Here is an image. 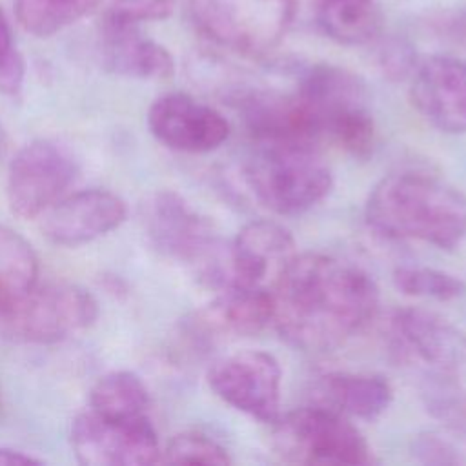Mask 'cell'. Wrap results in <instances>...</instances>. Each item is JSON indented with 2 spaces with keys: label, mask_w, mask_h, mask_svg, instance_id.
Wrapping results in <instances>:
<instances>
[{
  "label": "cell",
  "mask_w": 466,
  "mask_h": 466,
  "mask_svg": "<svg viewBox=\"0 0 466 466\" xmlns=\"http://www.w3.org/2000/svg\"><path fill=\"white\" fill-rule=\"evenodd\" d=\"M271 324L295 350L324 353L375 315L379 289L360 268L324 253L295 255L271 288Z\"/></svg>",
  "instance_id": "obj_1"
},
{
  "label": "cell",
  "mask_w": 466,
  "mask_h": 466,
  "mask_svg": "<svg viewBox=\"0 0 466 466\" xmlns=\"http://www.w3.org/2000/svg\"><path fill=\"white\" fill-rule=\"evenodd\" d=\"M368 226L388 238H411L441 249L466 237V197L450 182L419 171L379 180L364 206Z\"/></svg>",
  "instance_id": "obj_2"
},
{
  "label": "cell",
  "mask_w": 466,
  "mask_h": 466,
  "mask_svg": "<svg viewBox=\"0 0 466 466\" xmlns=\"http://www.w3.org/2000/svg\"><path fill=\"white\" fill-rule=\"evenodd\" d=\"M253 197L277 215H299L331 189L328 164L302 142H260L244 169Z\"/></svg>",
  "instance_id": "obj_3"
},
{
  "label": "cell",
  "mask_w": 466,
  "mask_h": 466,
  "mask_svg": "<svg viewBox=\"0 0 466 466\" xmlns=\"http://www.w3.org/2000/svg\"><path fill=\"white\" fill-rule=\"evenodd\" d=\"M297 0H189L198 31L213 44L246 56L273 51L286 36Z\"/></svg>",
  "instance_id": "obj_4"
},
{
  "label": "cell",
  "mask_w": 466,
  "mask_h": 466,
  "mask_svg": "<svg viewBox=\"0 0 466 466\" xmlns=\"http://www.w3.org/2000/svg\"><path fill=\"white\" fill-rule=\"evenodd\" d=\"M277 453L293 464L357 466L373 462L362 433L340 413L326 406H306L279 415L273 430Z\"/></svg>",
  "instance_id": "obj_5"
},
{
  "label": "cell",
  "mask_w": 466,
  "mask_h": 466,
  "mask_svg": "<svg viewBox=\"0 0 466 466\" xmlns=\"http://www.w3.org/2000/svg\"><path fill=\"white\" fill-rule=\"evenodd\" d=\"M98 317L96 299L67 282L35 284L0 317V329L18 342L53 344L86 328Z\"/></svg>",
  "instance_id": "obj_6"
},
{
  "label": "cell",
  "mask_w": 466,
  "mask_h": 466,
  "mask_svg": "<svg viewBox=\"0 0 466 466\" xmlns=\"http://www.w3.org/2000/svg\"><path fill=\"white\" fill-rule=\"evenodd\" d=\"M71 446L76 461L86 466H144L162 457L147 415L111 419L87 410L73 420Z\"/></svg>",
  "instance_id": "obj_7"
},
{
  "label": "cell",
  "mask_w": 466,
  "mask_h": 466,
  "mask_svg": "<svg viewBox=\"0 0 466 466\" xmlns=\"http://www.w3.org/2000/svg\"><path fill=\"white\" fill-rule=\"evenodd\" d=\"M75 175V162L60 146L33 140L22 146L9 162L7 204L20 218L42 217L66 195Z\"/></svg>",
  "instance_id": "obj_8"
},
{
  "label": "cell",
  "mask_w": 466,
  "mask_h": 466,
  "mask_svg": "<svg viewBox=\"0 0 466 466\" xmlns=\"http://www.w3.org/2000/svg\"><path fill=\"white\" fill-rule=\"evenodd\" d=\"M279 360L262 350H242L215 360L206 380L226 404L262 422H275L280 415Z\"/></svg>",
  "instance_id": "obj_9"
},
{
  "label": "cell",
  "mask_w": 466,
  "mask_h": 466,
  "mask_svg": "<svg viewBox=\"0 0 466 466\" xmlns=\"http://www.w3.org/2000/svg\"><path fill=\"white\" fill-rule=\"evenodd\" d=\"M144 226L153 246L180 262L217 269L218 238L209 220L200 217L180 195L158 191L144 204Z\"/></svg>",
  "instance_id": "obj_10"
},
{
  "label": "cell",
  "mask_w": 466,
  "mask_h": 466,
  "mask_svg": "<svg viewBox=\"0 0 466 466\" xmlns=\"http://www.w3.org/2000/svg\"><path fill=\"white\" fill-rule=\"evenodd\" d=\"M151 135L169 149L208 153L229 137V124L215 107L186 93H166L147 111Z\"/></svg>",
  "instance_id": "obj_11"
},
{
  "label": "cell",
  "mask_w": 466,
  "mask_h": 466,
  "mask_svg": "<svg viewBox=\"0 0 466 466\" xmlns=\"http://www.w3.org/2000/svg\"><path fill=\"white\" fill-rule=\"evenodd\" d=\"M295 240L279 222L258 218L246 224L228 251L224 286L269 289L295 257Z\"/></svg>",
  "instance_id": "obj_12"
},
{
  "label": "cell",
  "mask_w": 466,
  "mask_h": 466,
  "mask_svg": "<svg viewBox=\"0 0 466 466\" xmlns=\"http://www.w3.org/2000/svg\"><path fill=\"white\" fill-rule=\"evenodd\" d=\"M127 217L122 197L109 189L64 195L42 215L44 235L58 246H80L116 229Z\"/></svg>",
  "instance_id": "obj_13"
},
{
  "label": "cell",
  "mask_w": 466,
  "mask_h": 466,
  "mask_svg": "<svg viewBox=\"0 0 466 466\" xmlns=\"http://www.w3.org/2000/svg\"><path fill=\"white\" fill-rule=\"evenodd\" d=\"M411 102L437 129L466 131V62L435 55L417 64L411 75Z\"/></svg>",
  "instance_id": "obj_14"
},
{
  "label": "cell",
  "mask_w": 466,
  "mask_h": 466,
  "mask_svg": "<svg viewBox=\"0 0 466 466\" xmlns=\"http://www.w3.org/2000/svg\"><path fill=\"white\" fill-rule=\"evenodd\" d=\"M393 331L400 342L439 375L455 379L466 373V333L448 319L422 309L395 311Z\"/></svg>",
  "instance_id": "obj_15"
},
{
  "label": "cell",
  "mask_w": 466,
  "mask_h": 466,
  "mask_svg": "<svg viewBox=\"0 0 466 466\" xmlns=\"http://www.w3.org/2000/svg\"><path fill=\"white\" fill-rule=\"evenodd\" d=\"M100 51L106 67L116 75L142 80L171 76V53L138 29V22L116 9L109 11L100 27Z\"/></svg>",
  "instance_id": "obj_16"
},
{
  "label": "cell",
  "mask_w": 466,
  "mask_h": 466,
  "mask_svg": "<svg viewBox=\"0 0 466 466\" xmlns=\"http://www.w3.org/2000/svg\"><path fill=\"white\" fill-rule=\"evenodd\" d=\"M271 315L269 289L231 284L195 315L193 333L211 344L251 337L271 324Z\"/></svg>",
  "instance_id": "obj_17"
},
{
  "label": "cell",
  "mask_w": 466,
  "mask_h": 466,
  "mask_svg": "<svg viewBox=\"0 0 466 466\" xmlns=\"http://www.w3.org/2000/svg\"><path fill=\"white\" fill-rule=\"evenodd\" d=\"M313 399L344 417L373 420L391 404V384L375 373H324L317 377Z\"/></svg>",
  "instance_id": "obj_18"
},
{
  "label": "cell",
  "mask_w": 466,
  "mask_h": 466,
  "mask_svg": "<svg viewBox=\"0 0 466 466\" xmlns=\"http://www.w3.org/2000/svg\"><path fill=\"white\" fill-rule=\"evenodd\" d=\"M319 29L344 46L373 42L382 25L375 0H308Z\"/></svg>",
  "instance_id": "obj_19"
},
{
  "label": "cell",
  "mask_w": 466,
  "mask_h": 466,
  "mask_svg": "<svg viewBox=\"0 0 466 466\" xmlns=\"http://www.w3.org/2000/svg\"><path fill=\"white\" fill-rule=\"evenodd\" d=\"M36 279L38 258L33 246L0 224V317L36 284Z\"/></svg>",
  "instance_id": "obj_20"
},
{
  "label": "cell",
  "mask_w": 466,
  "mask_h": 466,
  "mask_svg": "<svg viewBox=\"0 0 466 466\" xmlns=\"http://www.w3.org/2000/svg\"><path fill=\"white\" fill-rule=\"evenodd\" d=\"M149 393L142 379L131 371H111L89 391V410L111 419L146 417Z\"/></svg>",
  "instance_id": "obj_21"
},
{
  "label": "cell",
  "mask_w": 466,
  "mask_h": 466,
  "mask_svg": "<svg viewBox=\"0 0 466 466\" xmlns=\"http://www.w3.org/2000/svg\"><path fill=\"white\" fill-rule=\"evenodd\" d=\"M100 0H15L20 25L35 36H51L82 20Z\"/></svg>",
  "instance_id": "obj_22"
},
{
  "label": "cell",
  "mask_w": 466,
  "mask_h": 466,
  "mask_svg": "<svg viewBox=\"0 0 466 466\" xmlns=\"http://www.w3.org/2000/svg\"><path fill=\"white\" fill-rule=\"evenodd\" d=\"M395 288L410 297H424L437 300H451L466 291L464 280L459 277L419 266H400L393 271Z\"/></svg>",
  "instance_id": "obj_23"
},
{
  "label": "cell",
  "mask_w": 466,
  "mask_h": 466,
  "mask_svg": "<svg viewBox=\"0 0 466 466\" xmlns=\"http://www.w3.org/2000/svg\"><path fill=\"white\" fill-rule=\"evenodd\" d=\"M160 462L167 464H229L231 459L215 439L198 433L184 431L169 439L162 450Z\"/></svg>",
  "instance_id": "obj_24"
},
{
  "label": "cell",
  "mask_w": 466,
  "mask_h": 466,
  "mask_svg": "<svg viewBox=\"0 0 466 466\" xmlns=\"http://www.w3.org/2000/svg\"><path fill=\"white\" fill-rule=\"evenodd\" d=\"M24 73V58L15 44L11 24L0 9V91L5 95H16L22 87Z\"/></svg>",
  "instance_id": "obj_25"
},
{
  "label": "cell",
  "mask_w": 466,
  "mask_h": 466,
  "mask_svg": "<svg viewBox=\"0 0 466 466\" xmlns=\"http://www.w3.org/2000/svg\"><path fill=\"white\" fill-rule=\"evenodd\" d=\"M430 410L442 419L453 431L466 437V395L457 391L450 382L439 384L428 391Z\"/></svg>",
  "instance_id": "obj_26"
},
{
  "label": "cell",
  "mask_w": 466,
  "mask_h": 466,
  "mask_svg": "<svg viewBox=\"0 0 466 466\" xmlns=\"http://www.w3.org/2000/svg\"><path fill=\"white\" fill-rule=\"evenodd\" d=\"M377 60L382 73L391 80H404L411 76L419 64L413 47L397 38H391L380 46Z\"/></svg>",
  "instance_id": "obj_27"
},
{
  "label": "cell",
  "mask_w": 466,
  "mask_h": 466,
  "mask_svg": "<svg viewBox=\"0 0 466 466\" xmlns=\"http://www.w3.org/2000/svg\"><path fill=\"white\" fill-rule=\"evenodd\" d=\"M411 453L424 464H461L466 461L448 439L430 431L415 437Z\"/></svg>",
  "instance_id": "obj_28"
},
{
  "label": "cell",
  "mask_w": 466,
  "mask_h": 466,
  "mask_svg": "<svg viewBox=\"0 0 466 466\" xmlns=\"http://www.w3.org/2000/svg\"><path fill=\"white\" fill-rule=\"evenodd\" d=\"M175 2L177 0H116L115 9L135 22L162 20L169 16Z\"/></svg>",
  "instance_id": "obj_29"
},
{
  "label": "cell",
  "mask_w": 466,
  "mask_h": 466,
  "mask_svg": "<svg viewBox=\"0 0 466 466\" xmlns=\"http://www.w3.org/2000/svg\"><path fill=\"white\" fill-rule=\"evenodd\" d=\"M437 25L441 33H444L448 38L466 46V11L448 13L444 18L437 22Z\"/></svg>",
  "instance_id": "obj_30"
},
{
  "label": "cell",
  "mask_w": 466,
  "mask_h": 466,
  "mask_svg": "<svg viewBox=\"0 0 466 466\" xmlns=\"http://www.w3.org/2000/svg\"><path fill=\"white\" fill-rule=\"evenodd\" d=\"M42 459H36L31 453L15 448H0V466H31L42 464Z\"/></svg>",
  "instance_id": "obj_31"
}]
</instances>
